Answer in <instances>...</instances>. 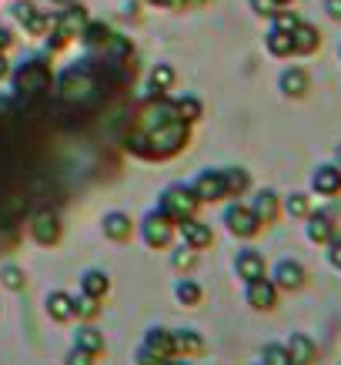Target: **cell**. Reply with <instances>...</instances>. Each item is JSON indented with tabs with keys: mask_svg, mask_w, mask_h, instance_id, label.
<instances>
[{
	"mask_svg": "<svg viewBox=\"0 0 341 365\" xmlns=\"http://www.w3.org/2000/svg\"><path fill=\"white\" fill-rule=\"evenodd\" d=\"M251 211L258 215V222L268 228V225H275L285 211H281V198H278V191H271V188H261L258 195L251 198Z\"/></svg>",
	"mask_w": 341,
	"mask_h": 365,
	"instance_id": "obj_14",
	"label": "cell"
},
{
	"mask_svg": "<svg viewBox=\"0 0 341 365\" xmlns=\"http://www.w3.org/2000/svg\"><path fill=\"white\" fill-rule=\"evenodd\" d=\"M174 111H177V118H181V121L194 124V121H201L204 108H201L198 98H177V101H174Z\"/></svg>",
	"mask_w": 341,
	"mask_h": 365,
	"instance_id": "obj_30",
	"label": "cell"
},
{
	"mask_svg": "<svg viewBox=\"0 0 341 365\" xmlns=\"http://www.w3.org/2000/svg\"><path fill=\"white\" fill-rule=\"evenodd\" d=\"M78 349L90 352L94 359H98V355H104V332H98L94 325H84V329L78 332Z\"/></svg>",
	"mask_w": 341,
	"mask_h": 365,
	"instance_id": "obj_28",
	"label": "cell"
},
{
	"mask_svg": "<svg viewBox=\"0 0 341 365\" xmlns=\"http://www.w3.org/2000/svg\"><path fill=\"white\" fill-rule=\"evenodd\" d=\"M278 4H281V7H288V4H291V0H278Z\"/></svg>",
	"mask_w": 341,
	"mask_h": 365,
	"instance_id": "obj_47",
	"label": "cell"
},
{
	"mask_svg": "<svg viewBox=\"0 0 341 365\" xmlns=\"http://www.w3.org/2000/svg\"><path fill=\"white\" fill-rule=\"evenodd\" d=\"M84 27H88V11H84V7H67V11L54 21V34L47 37V47H51V51H61L67 41L80 37Z\"/></svg>",
	"mask_w": 341,
	"mask_h": 365,
	"instance_id": "obj_3",
	"label": "cell"
},
{
	"mask_svg": "<svg viewBox=\"0 0 341 365\" xmlns=\"http://www.w3.org/2000/svg\"><path fill=\"white\" fill-rule=\"evenodd\" d=\"M171 84H174V67L157 64L154 71H151V91H154V94H164V91H171Z\"/></svg>",
	"mask_w": 341,
	"mask_h": 365,
	"instance_id": "obj_32",
	"label": "cell"
},
{
	"mask_svg": "<svg viewBox=\"0 0 341 365\" xmlns=\"http://www.w3.org/2000/svg\"><path fill=\"white\" fill-rule=\"evenodd\" d=\"M335 165L341 168V144H338V148H335Z\"/></svg>",
	"mask_w": 341,
	"mask_h": 365,
	"instance_id": "obj_45",
	"label": "cell"
},
{
	"mask_svg": "<svg viewBox=\"0 0 341 365\" xmlns=\"http://www.w3.org/2000/svg\"><path fill=\"white\" fill-rule=\"evenodd\" d=\"M338 235V225H335V218H331L328 211H311L308 218H305V238H308L311 245H325L331 242Z\"/></svg>",
	"mask_w": 341,
	"mask_h": 365,
	"instance_id": "obj_13",
	"label": "cell"
},
{
	"mask_svg": "<svg viewBox=\"0 0 341 365\" xmlns=\"http://www.w3.org/2000/svg\"><path fill=\"white\" fill-rule=\"evenodd\" d=\"M31 235H33V242L44 245V248L57 245L61 242V215L51 211V208L37 211V215H33V222H31Z\"/></svg>",
	"mask_w": 341,
	"mask_h": 365,
	"instance_id": "obj_10",
	"label": "cell"
},
{
	"mask_svg": "<svg viewBox=\"0 0 341 365\" xmlns=\"http://www.w3.org/2000/svg\"><path fill=\"white\" fill-rule=\"evenodd\" d=\"M181 228V235H184V245H191L194 252H201V248H208L211 242H214V235H211V225L198 222V218H184V222L177 225Z\"/></svg>",
	"mask_w": 341,
	"mask_h": 365,
	"instance_id": "obj_20",
	"label": "cell"
},
{
	"mask_svg": "<svg viewBox=\"0 0 341 365\" xmlns=\"http://www.w3.org/2000/svg\"><path fill=\"white\" fill-rule=\"evenodd\" d=\"M98 91H100L98 74H94L90 67H70L64 78H61V98L70 101V104H78V101L94 98Z\"/></svg>",
	"mask_w": 341,
	"mask_h": 365,
	"instance_id": "obj_2",
	"label": "cell"
},
{
	"mask_svg": "<svg viewBox=\"0 0 341 365\" xmlns=\"http://www.w3.org/2000/svg\"><path fill=\"white\" fill-rule=\"evenodd\" d=\"M171 345H174V359H191V355L204 352V339L194 329H177L171 332Z\"/></svg>",
	"mask_w": 341,
	"mask_h": 365,
	"instance_id": "obj_19",
	"label": "cell"
},
{
	"mask_svg": "<svg viewBox=\"0 0 341 365\" xmlns=\"http://www.w3.org/2000/svg\"><path fill=\"white\" fill-rule=\"evenodd\" d=\"M57 4H70V0H57Z\"/></svg>",
	"mask_w": 341,
	"mask_h": 365,
	"instance_id": "obj_48",
	"label": "cell"
},
{
	"mask_svg": "<svg viewBox=\"0 0 341 365\" xmlns=\"http://www.w3.org/2000/svg\"><path fill=\"white\" fill-rule=\"evenodd\" d=\"M278 88H281V94H285V98H291V101L308 98V91H311L308 71H305V67H288V71H281Z\"/></svg>",
	"mask_w": 341,
	"mask_h": 365,
	"instance_id": "obj_15",
	"label": "cell"
},
{
	"mask_svg": "<svg viewBox=\"0 0 341 365\" xmlns=\"http://www.w3.org/2000/svg\"><path fill=\"white\" fill-rule=\"evenodd\" d=\"M137 365H164V359H161V355H154L151 352V349H137Z\"/></svg>",
	"mask_w": 341,
	"mask_h": 365,
	"instance_id": "obj_40",
	"label": "cell"
},
{
	"mask_svg": "<svg viewBox=\"0 0 341 365\" xmlns=\"http://www.w3.org/2000/svg\"><path fill=\"white\" fill-rule=\"evenodd\" d=\"M67 365H94V355L84 352V349H78V345H74V352L67 355Z\"/></svg>",
	"mask_w": 341,
	"mask_h": 365,
	"instance_id": "obj_39",
	"label": "cell"
},
{
	"mask_svg": "<svg viewBox=\"0 0 341 365\" xmlns=\"http://www.w3.org/2000/svg\"><path fill=\"white\" fill-rule=\"evenodd\" d=\"M80 37H84L90 47H110V44H114V34H110L107 24H90L88 21V27H84V34H80Z\"/></svg>",
	"mask_w": 341,
	"mask_h": 365,
	"instance_id": "obj_29",
	"label": "cell"
},
{
	"mask_svg": "<svg viewBox=\"0 0 341 365\" xmlns=\"http://www.w3.org/2000/svg\"><path fill=\"white\" fill-rule=\"evenodd\" d=\"M208 0H181V7H204Z\"/></svg>",
	"mask_w": 341,
	"mask_h": 365,
	"instance_id": "obj_43",
	"label": "cell"
},
{
	"mask_svg": "<svg viewBox=\"0 0 341 365\" xmlns=\"http://www.w3.org/2000/svg\"><path fill=\"white\" fill-rule=\"evenodd\" d=\"M271 282L278 285V292H301L308 285V268L295 262V258H281L275 268H271Z\"/></svg>",
	"mask_w": 341,
	"mask_h": 365,
	"instance_id": "obj_8",
	"label": "cell"
},
{
	"mask_svg": "<svg viewBox=\"0 0 341 365\" xmlns=\"http://www.w3.org/2000/svg\"><path fill=\"white\" fill-rule=\"evenodd\" d=\"M264 47L271 57H291L295 54V44H291V31H281V27H271L264 34Z\"/></svg>",
	"mask_w": 341,
	"mask_h": 365,
	"instance_id": "obj_23",
	"label": "cell"
},
{
	"mask_svg": "<svg viewBox=\"0 0 341 365\" xmlns=\"http://www.w3.org/2000/svg\"><path fill=\"white\" fill-rule=\"evenodd\" d=\"M80 292L100 302L110 292V278L104 275V272H98V268H90V272H84V275H80Z\"/></svg>",
	"mask_w": 341,
	"mask_h": 365,
	"instance_id": "obj_25",
	"label": "cell"
},
{
	"mask_svg": "<svg viewBox=\"0 0 341 365\" xmlns=\"http://www.w3.org/2000/svg\"><path fill=\"white\" fill-rule=\"evenodd\" d=\"M244 302L254 312H275L278 309V285L264 275L258 282H244Z\"/></svg>",
	"mask_w": 341,
	"mask_h": 365,
	"instance_id": "obj_9",
	"label": "cell"
},
{
	"mask_svg": "<svg viewBox=\"0 0 341 365\" xmlns=\"http://www.w3.org/2000/svg\"><path fill=\"white\" fill-rule=\"evenodd\" d=\"M288 355H291V362L295 365H315L318 362V345H315V339L305 332H291L285 342Z\"/></svg>",
	"mask_w": 341,
	"mask_h": 365,
	"instance_id": "obj_17",
	"label": "cell"
},
{
	"mask_svg": "<svg viewBox=\"0 0 341 365\" xmlns=\"http://www.w3.org/2000/svg\"><path fill=\"white\" fill-rule=\"evenodd\" d=\"M164 365H187V362H177V359H167Z\"/></svg>",
	"mask_w": 341,
	"mask_h": 365,
	"instance_id": "obj_46",
	"label": "cell"
},
{
	"mask_svg": "<svg viewBox=\"0 0 341 365\" xmlns=\"http://www.w3.org/2000/svg\"><path fill=\"white\" fill-rule=\"evenodd\" d=\"M174 295H177V302H181V305H191V309H194V305H201V295H204V292H201V285H194V282H177L174 285Z\"/></svg>",
	"mask_w": 341,
	"mask_h": 365,
	"instance_id": "obj_33",
	"label": "cell"
},
{
	"mask_svg": "<svg viewBox=\"0 0 341 365\" xmlns=\"http://www.w3.org/2000/svg\"><path fill=\"white\" fill-rule=\"evenodd\" d=\"M100 312V305H98V299H90V295H84V292H80L78 299H74V315H78V319H94V315H98Z\"/></svg>",
	"mask_w": 341,
	"mask_h": 365,
	"instance_id": "obj_35",
	"label": "cell"
},
{
	"mask_svg": "<svg viewBox=\"0 0 341 365\" xmlns=\"http://www.w3.org/2000/svg\"><path fill=\"white\" fill-rule=\"evenodd\" d=\"M325 14L331 21H341V0H325Z\"/></svg>",
	"mask_w": 341,
	"mask_h": 365,
	"instance_id": "obj_41",
	"label": "cell"
},
{
	"mask_svg": "<svg viewBox=\"0 0 341 365\" xmlns=\"http://www.w3.org/2000/svg\"><path fill=\"white\" fill-rule=\"evenodd\" d=\"M201 201L194 198V191H191V185H171V188L161 195V211L164 215H171L177 225L184 222V218H194V211H198Z\"/></svg>",
	"mask_w": 341,
	"mask_h": 365,
	"instance_id": "obj_5",
	"label": "cell"
},
{
	"mask_svg": "<svg viewBox=\"0 0 341 365\" xmlns=\"http://www.w3.org/2000/svg\"><path fill=\"white\" fill-rule=\"evenodd\" d=\"M261 365H295V362H291L285 342H268L261 349Z\"/></svg>",
	"mask_w": 341,
	"mask_h": 365,
	"instance_id": "obj_31",
	"label": "cell"
},
{
	"mask_svg": "<svg viewBox=\"0 0 341 365\" xmlns=\"http://www.w3.org/2000/svg\"><path fill=\"white\" fill-rule=\"evenodd\" d=\"M325 248H328V252H325L328 265H331V268H338V272H341V235H335V238H331V242L325 245Z\"/></svg>",
	"mask_w": 341,
	"mask_h": 365,
	"instance_id": "obj_38",
	"label": "cell"
},
{
	"mask_svg": "<svg viewBox=\"0 0 341 365\" xmlns=\"http://www.w3.org/2000/svg\"><path fill=\"white\" fill-rule=\"evenodd\" d=\"M171 265H174L177 272L191 268V265H194V248H191V245H187V248H177V252L171 255Z\"/></svg>",
	"mask_w": 341,
	"mask_h": 365,
	"instance_id": "obj_36",
	"label": "cell"
},
{
	"mask_svg": "<svg viewBox=\"0 0 341 365\" xmlns=\"http://www.w3.org/2000/svg\"><path fill=\"white\" fill-rule=\"evenodd\" d=\"M291 44H295L298 57H311L321 51V31L308 21H298V27L291 31Z\"/></svg>",
	"mask_w": 341,
	"mask_h": 365,
	"instance_id": "obj_16",
	"label": "cell"
},
{
	"mask_svg": "<svg viewBox=\"0 0 341 365\" xmlns=\"http://www.w3.org/2000/svg\"><path fill=\"white\" fill-rule=\"evenodd\" d=\"M338 365H341V362H338Z\"/></svg>",
	"mask_w": 341,
	"mask_h": 365,
	"instance_id": "obj_50",
	"label": "cell"
},
{
	"mask_svg": "<svg viewBox=\"0 0 341 365\" xmlns=\"http://www.w3.org/2000/svg\"><path fill=\"white\" fill-rule=\"evenodd\" d=\"M221 178H224V195L228 198H241L244 191L251 188V175L244 168H221Z\"/></svg>",
	"mask_w": 341,
	"mask_h": 365,
	"instance_id": "obj_22",
	"label": "cell"
},
{
	"mask_svg": "<svg viewBox=\"0 0 341 365\" xmlns=\"http://www.w3.org/2000/svg\"><path fill=\"white\" fill-rule=\"evenodd\" d=\"M51 88V67L44 61H27L17 71V94L21 98H37Z\"/></svg>",
	"mask_w": 341,
	"mask_h": 365,
	"instance_id": "obj_6",
	"label": "cell"
},
{
	"mask_svg": "<svg viewBox=\"0 0 341 365\" xmlns=\"http://www.w3.org/2000/svg\"><path fill=\"white\" fill-rule=\"evenodd\" d=\"M0 282H4V288H11V292H21L27 278H23V268L4 265V268H0Z\"/></svg>",
	"mask_w": 341,
	"mask_h": 365,
	"instance_id": "obj_34",
	"label": "cell"
},
{
	"mask_svg": "<svg viewBox=\"0 0 341 365\" xmlns=\"http://www.w3.org/2000/svg\"><path fill=\"white\" fill-rule=\"evenodd\" d=\"M187 138H191L187 121L177 118L174 104L154 98L137 111L131 131L124 138V148L137 158H147V161H164V158H174L184 148Z\"/></svg>",
	"mask_w": 341,
	"mask_h": 365,
	"instance_id": "obj_1",
	"label": "cell"
},
{
	"mask_svg": "<svg viewBox=\"0 0 341 365\" xmlns=\"http://www.w3.org/2000/svg\"><path fill=\"white\" fill-rule=\"evenodd\" d=\"M338 61H341V47H338Z\"/></svg>",
	"mask_w": 341,
	"mask_h": 365,
	"instance_id": "obj_49",
	"label": "cell"
},
{
	"mask_svg": "<svg viewBox=\"0 0 341 365\" xmlns=\"http://www.w3.org/2000/svg\"><path fill=\"white\" fill-rule=\"evenodd\" d=\"M11 31H4V27H0V51H4V47H11Z\"/></svg>",
	"mask_w": 341,
	"mask_h": 365,
	"instance_id": "obj_42",
	"label": "cell"
},
{
	"mask_svg": "<svg viewBox=\"0 0 341 365\" xmlns=\"http://www.w3.org/2000/svg\"><path fill=\"white\" fill-rule=\"evenodd\" d=\"M281 211H285V215H291V218H301V222H305L315 208H311V198L305 195V191H291V195H285V198H281Z\"/></svg>",
	"mask_w": 341,
	"mask_h": 365,
	"instance_id": "obj_27",
	"label": "cell"
},
{
	"mask_svg": "<svg viewBox=\"0 0 341 365\" xmlns=\"http://www.w3.org/2000/svg\"><path fill=\"white\" fill-rule=\"evenodd\" d=\"M224 225H228V232H231L234 238H254V235L264 228V225L258 222V215L251 211V205H238V201L224 208Z\"/></svg>",
	"mask_w": 341,
	"mask_h": 365,
	"instance_id": "obj_7",
	"label": "cell"
},
{
	"mask_svg": "<svg viewBox=\"0 0 341 365\" xmlns=\"http://www.w3.org/2000/svg\"><path fill=\"white\" fill-rule=\"evenodd\" d=\"M144 349H151L154 355H161V359H174V345H171V332L167 329H161V325H154L151 332H147V339H144Z\"/></svg>",
	"mask_w": 341,
	"mask_h": 365,
	"instance_id": "obj_26",
	"label": "cell"
},
{
	"mask_svg": "<svg viewBox=\"0 0 341 365\" xmlns=\"http://www.w3.org/2000/svg\"><path fill=\"white\" fill-rule=\"evenodd\" d=\"M251 11L258 14V17H275V14L281 11V4H278V0H251Z\"/></svg>",
	"mask_w": 341,
	"mask_h": 365,
	"instance_id": "obj_37",
	"label": "cell"
},
{
	"mask_svg": "<svg viewBox=\"0 0 341 365\" xmlns=\"http://www.w3.org/2000/svg\"><path fill=\"white\" fill-rule=\"evenodd\" d=\"M100 228H104V235H107L110 242H127L134 232V222L124 215V211H107L104 222H100Z\"/></svg>",
	"mask_w": 341,
	"mask_h": 365,
	"instance_id": "obj_21",
	"label": "cell"
},
{
	"mask_svg": "<svg viewBox=\"0 0 341 365\" xmlns=\"http://www.w3.org/2000/svg\"><path fill=\"white\" fill-rule=\"evenodd\" d=\"M0 78H7V61H4V54H0Z\"/></svg>",
	"mask_w": 341,
	"mask_h": 365,
	"instance_id": "obj_44",
	"label": "cell"
},
{
	"mask_svg": "<svg viewBox=\"0 0 341 365\" xmlns=\"http://www.w3.org/2000/svg\"><path fill=\"white\" fill-rule=\"evenodd\" d=\"M191 191H194V198L201 201V205H214V201H224L228 195H224V178H221V171H201L194 181H191Z\"/></svg>",
	"mask_w": 341,
	"mask_h": 365,
	"instance_id": "obj_11",
	"label": "cell"
},
{
	"mask_svg": "<svg viewBox=\"0 0 341 365\" xmlns=\"http://www.w3.org/2000/svg\"><path fill=\"white\" fill-rule=\"evenodd\" d=\"M174 232H177V222L171 218V215H164L161 208L144 215L141 235H144V245H147V248H167L171 238H174Z\"/></svg>",
	"mask_w": 341,
	"mask_h": 365,
	"instance_id": "obj_4",
	"label": "cell"
},
{
	"mask_svg": "<svg viewBox=\"0 0 341 365\" xmlns=\"http://www.w3.org/2000/svg\"><path fill=\"white\" fill-rule=\"evenodd\" d=\"M47 315L54 322H70L74 319V295H67V292H51V295H47Z\"/></svg>",
	"mask_w": 341,
	"mask_h": 365,
	"instance_id": "obj_24",
	"label": "cell"
},
{
	"mask_svg": "<svg viewBox=\"0 0 341 365\" xmlns=\"http://www.w3.org/2000/svg\"><path fill=\"white\" fill-rule=\"evenodd\" d=\"M311 191L321 195V198H338L341 195V168L335 165V161L318 165L311 171Z\"/></svg>",
	"mask_w": 341,
	"mask_h": 365,
	"instance_id": "obj_12",
	"label": "cell"
},
{
	"mask_svg": "<svg viewBox=\"0 0 341 365\" xmlns=\"http://www.w3.org/2000/svg\"><path fill=\"white\" fill-rule=\"evenodd\" d=\"M234 272H238V278H241V282H258V278H264V275H268L264 255L254 252V248H244V252L238 255V262H234Z\"/></svg>",
	"mask_w": 341,
	"mask_h": 365,
	"instance_id": "obj_18",
	"label": "cell"
}]
</instances>
